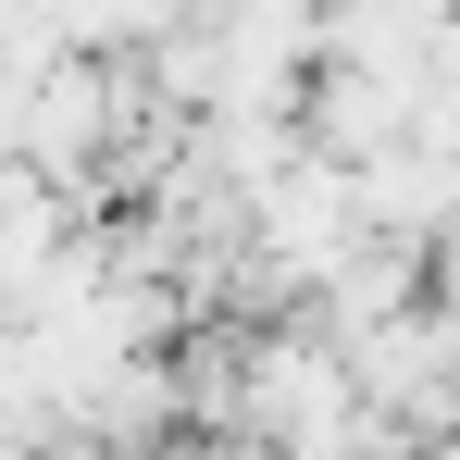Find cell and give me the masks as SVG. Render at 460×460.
I'll return each instance as SVG.
<instances>
[{
	"label": "cell",
	"mask_w": 460,
	"mask_h": 460,
	"mask_svg": "<svg viewBox=\"0 0 460 460\" xmlns=\"http://www.w3.org/2000/svg\"><path fill=\"white\" fill-rule=\"evenodd\" d=\"M25 150H38V162H87V150H100V87L50 75L38 100H25Z\"/></svg>",
	"instance_id": "1"
}]
</instances>
